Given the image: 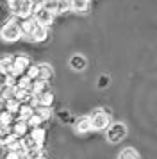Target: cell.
<instances>
[{"label":"cell","instance_id":"obj_21","mask_svg":"<svg viewBox=\"0 0 157 159\" xmlns=\"http://www.w3.org/2000/svg\"><path fill=\"white\" fill-rule=\"evenodd\" d=\"M41 123H43V120H41V118H39L38 115H36V113H34V115H32V116H30V118L27 120V125L30 127V129H36V127H41Z\"/></svg>","mask_w":157,"mask_h":159},{"label":"cell","instance_id":"obj_2","mask_svg":"<svg viewBox=\"0 0 157 159\" xmlns=\"http://www.w3.org/2000/svg\"><path fill=\"white\" fill-rule=\"evenodd\" d=\"M0 36L4 41H16L21 38V30H20V25L18 22H7L2 30H0Z\"/></svg>","mask_w":157,"mask_h":159},{"label":"cell","instance_id":"obj_4","mask_svg":"<svg viewBox=\"0 0 157 159\" xmlns=\"http://www.w3.org/2000/svg\"><path fill=\"white\" fill-rule=\"evenodd\" d=\"M127 136V127L125 123H111V127L107 129V139L111 143H118Z\"/></svg>","mask_w":157,"mask_h":159},{"label":"cell","instance_id":"obj_18","mask_svg":"<svg viewBox=\"0 0 157 159\" xmlns=\"http://www.w3.org/2000/svg\"><path fill=\"white\" fill-rule=\"evenodd\" d=\"M118 159H139V154L134 150V148H123V150L120 152V156H118Z\"/></svg>","mask_w":157,"mask_h":159},{"label":"cell","instance_id":"obj_30","mask_svg":"<svg viewBox=\"0 0 157 159\" xmlns=\"http://www.w3.org/2000/svg\"><path fill=\"white\" fill-rule=\"evenodd\" d=\"M6 2H11V0H6Z\"/></svg>","mask_w":157,"mask_h":159},{"label":"cell","instance_id":"obj_8","mask_svg":"<svg viewBox=\"0 0 157 159\" xmlns=\"http://www.w3.org/2000/svg\"><path fill=\"white\" fill-rule=\"evenodd\" d=\"M75 130L78 134H87L89 130H93V123H91V116H82L75 122Z\"/></svg>","mask_w":157,"mask_h":159},{"label":"cell","instance_id":"obj_27","mask_svg":"<svg viewBox=\"0 0 157 159\" xmlns=\"http://www.w3.org/2000/svg\"><path fill=\"white\" fill-rule=\"evenodd\" d=\"M4 107H6V104H4V100H2V98H0V111H2Z\"/></svg>","mask_w":157,"mask_h":159},{"label":"cell","instance_id":"obj_11","mask_svg":"<svg viewBox=\"0 0 157 159\" xmlns=\"http://www.w3.org/2000/svg\"><path fill=\"white\" fill-rule=\"evenodd\" d=\"M21 159H43V150L41 147H32L21 154Z\"/></svg>","mask_w":157,"mask_h":159},{"label":"cell","instance_id":"obj_13","mask_svg":"<svg viewBox=\"0 0 157 159\" xmlns=\"http://www.w3.org/2000/svg\"><path fill=\"white\" fill-rule=\"evenodd\" d=\"M30 136L34 138V141H36V145H38V147H41L43 141H45V136H47V130L43 129V127H36V129H32Z\"/></svg>","mask_w":157,"mask_h":159},{"label":"cell","instance_id":"obj_5","mask_svg":"<svg viewBox=\"0 0 157 159\" xmlns=\"http://www.w3.org/2000/svg\"><path fill=\"white\" fill-rule=\"evenodd\" d=\"M91 123H93V129L95 130H105L111 127V116L105 111H96L91 116Z\"/></svg>","mask_w":157,"mask_h":159},{"label":"cell","instance_id":"obj_15","mask_svg":"<svg viewBox=\"0 0 157 159\" xmlns=\"http://www.w3.org/2000/svg\"><path fill=\"white\" fill-rule=\"evenodd\" d=\"M70 65H71V68H73L75 72H82V70L86 68V59L82 57V56H73L71 61H70Z\"/></svg>","mask_w":157,"mask_h":159},{"label":"cell","instance_id":"obj_19","mask_svg":"<svg viewBox=\"0 0 157 159\" xmlns=\"http://www.w3.org/2000/svg\"><path fill=\"white\" fill-rule=\"evenodd\" d=\"M43 7L50 11L52 15H57V9H59V0H45L43 2Z\"/></svg>","mask_w":157,"mask_h":159},{"label":"cell","instance_id":"obj_7","mask_svg":"<svg viewBox=\"0 0 157 159\" xmlns=\"http://www.w3.org/2000/svg\"><path fill=\"white\" fill-rule=\"evenodd\" d=\"M9 129L13 130L18 138H23V136H27V134H29V129H30V127L27 125L25 120H20V118H18V120H14V122L11 123V127H9Z\"/></svg>","mask_w":157,"mask_h":159},{"label":"cell","instance_id":"obj_29","mask_svg":"<svg viewBox=\"0 0 157 159\" xmlns=\"http://www.w3.org/2000/svg\"><path fill=\"white\" fill-rule=\"evenodd\" d=\"M68 2H70V4H71V2H73V0H68Z\"/></svg>","mask_w":157,"mask_h":159},{"label":"cell","instance_id":"obj_17","mask_svg":"<svg viewBox=\"0 0 157 159\" xmlns=\"http://www.w3.org/2000/svg\"><path fill=\"white\" fill-rule=\"evenodd\" d=\"M34 113L39 116V118H41L43 122H45V120H48L50 116H52V109H50V107H45V106H36V107H34Z\"/></svg>","mask_w":157,"mask_h":159},{"label":"cell","instance_id":"obj_25","mask_svg":"<svg viewBox=\"0 0 157 159\" xmlns=\"http://www.w3.org/2000/svg\"><path fill=\"white\" fill-rule=\"evenodd\" d=\"M105 82H109V79H107V77H102V79H100V86H105Z\"/></svg>","mask_w":157,"mask_h":159},{"label":"cell","instance_id":"obj_22","mask_svg":"<svg viewBox=\"0 0 157 159\" xmlns=\"http://www.w3.org/2000/svg\"><path fill=\"white\" fill-rule=\"evenodd\" d=\"M71 9V4L68 0H59V9H57V13H66V11H70Z\"/></svg>","mask_w":157,"mask_h":159},{"label":"cell","instance_id":"obj_23","mask_svg":"<svg viewBox=\"0 0 157 159\" xmlns=\"http://www.w3.org/2000/svg\"><path fill=\"white\" fill-rule=\"evenodd\" d=\"M4 159H21V154L16 150H11V148H7L6 156H4Z\"/></svg>","mask_w":157,"mask_h":159},{"label":"cell","instance_id":"obj_26","mask_svg":"<svg viewBox=\"0 0 157 159\" xmlns=\"http://www.w3.org/2000/svg\"><path fill=\"white\" fill-rule=\"evenodd\" d=\"M30 2H32V4H34V6H36V4H43L45 0H30Z\"/></svg>","mask_w":157,"mask_h":159},{"label":"cell","instance_id":"obj_10","mask_svg":"<svg viewBox=\"0 0 157 159\" xmlns=\"http://www.w3.org/2000/svg\"><path fill=\"white\" fill-rule=\"evenodd\" d=\"M0 98L4 100V104H6L7 100L16 98V86H14V84H6V86H2L0 88Z\"/></svg>","mask_w":157,"mask_h":159},{"label":"cell","instance_id":"obj_6","mask_svg":"<svg viewBox=\"0 0 157 159\" xmlns=\"http://www.w3.org/2000/svg\"><path fill=\"white\" fill-rule=\"evenodd\" d=\"M29 39L38 41V43L45 41V39H47V27H43L41 23H38L34 20V25H32V30H30V34H29Z\"/></svg>","mask_w":157,"mask_h":159},{"label":"cell","instance_id":"obj_31","mask_svg":"<svg viewBox=\"0 0 157 159\" xmlns=\"http://www.w3.org/2000/svg\"><path fill=\"white\" fill-rule=\"evenodd\" d=\"M87 2H89V0H87Z\"/></svg>","mask_w":157,"mask_h":159},{"label":"cell","instance_id":"obj_24","mask_svg":"<svg viewBox=\"0 0 157 159\" xmlns=\"http://www.w3.org/2000/svg\"><path fill=\"white\" fill-rule=\"evenodd\" d=\"M6 84H9V73L0 72V88L6 86Z\"/></svg>","mask_w":157,"mask_h":159},{"label":"cell","instance_id":"obj_12","mask_svg":"<svg viewBox=\"0 0 157 159\" xmlns=\"http://www.w3.org/2000/svg\"><path fill=\"white\" fill-rule=\"evenodd\" d=\"M13 68H14V63H13V57L11 56H2L0 57V72L11 73Z\"/></svg>","mask_w":157,"mask_h":159},{"label":"cell","instance_id":"obj_3","mask_svg":"<svg viewBox=\"0 0 157 159\" xmlns=\"http://www.w3.org/2000/svg\"><path fill=\"white\" fill-rule=\"evenodd\" d=\"M32 18L38 23H41L43 27H48L50 23L54 22V15L43 7V4H36L34 6V9H32Z\"/></svg>","mask_w":157,"mask_h":159},{"label":"cell","instance_id":"obj_14","mask_svg":"<svg viewBox=\"0 0 157 159\" xmlns=\"http://www.w3.org/2000/svg\"><path fill=\"white\" fill-rule=\"evenodd\" d=\"M38 72H39V79L45 80V82H47V80H50V77L54 75V72H52V66L45 65V63L38 66Z\"/></svg>","mask_w":157,"mask_h":159},{"label":"cell","instance_id":"obj_28","mask_svg":"<svg viewBox=\"0 0 157 159\" xmlns=\"http://www.w3.org/2000/svg\"><path fill=\"white\" fill-rule=\"evenodd\" d=\"M7 127H4V125H2V123H0V134H2V132H4V130H6Z\"/></svg>","mask_w":157,"mask_h":159},{"label":"cell","instance_id":"obj_9","mask_svg":"<svg viewBox=\"0 0 157 159\" xmlns=\"http://www.w3.org/2000/svg\"><path fill=\"white\" fill-rule=\"evenodd\" d=\"M18 139H21V138H18L11 129H6L2 134H0V145H4V147H7V148H9L13 143H16Z\"/></svg>","mask_w":157,"mask_h":159},{"label":"cell","instance_id":"obj_1","mask_svg":"<svg viewBox=\"0 0 157 159\" xmlns=\"http://www.w3.org/2000/svg\"><path fill=\"white\" fill-rule=\"evenodd\" d=\"M9 9L14 16L18 18H29L32 15V9H34V4L30 0H11L9 2Z\"/></svg>","mask_w":157,"mask_h":159},{"label":"cell","instance_id":"obj_20","mask_svg":"<svg viewBox=\"0 0 157 159\" xmlns=\"http://www.w3.org/2000/svg\"><path fill=\"white\" fill-rule=\"evenodd\" d=\"M43 91H47V82L41 79L32 80V93H43Z\"/></svg>","mask_w":157,"mask_h":159},{"label":"cell","instance_id":"obj_16","mask_svg":"<svg viewBox=\"0 0 157 159\" xmlns=\"http://www.w3.org/2000/svg\"><path fill=\"white\" fill-rule=\"evenodd\" d=\"M71 9L77 11V13H86L89 9V2L87 0H73L71 2Z\"/></svg>","mask_w":157,"mask_h":159}]
</instances>
